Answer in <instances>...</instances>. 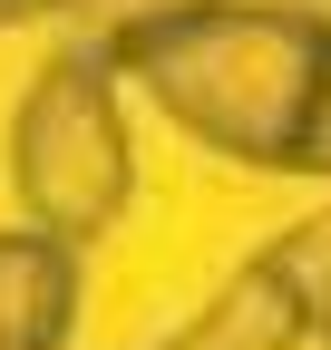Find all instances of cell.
<instances>
[{
	"label": "cell",
	"mask_w": 331,
	"mask_h": 350,
	"mask_svg": "<svg viewBox=\"0 0 331 350\" xmlns=\"http://www.w3.org/2000/svg\"><path fill=\"white\" fill-rule=\"evenodd\" d=\"M185 10H204V0H78V29H88V39H78V49H117V39H137V29H156V20H185Z\"/></svg>",
	"instance_id": "cell-4"
},
{
	"label": "cell",
	"mask_w": 331,
	"mask_h": 350,
	"mask_svg": "<svg viewBox=\"0 0 331 350\" xmlns=\"http://www.w3.org/2000/svg\"><path fill=\"white\" fill-rule=\"evenodd\" d=\"M78 0H10V20H68Z\"/></svg>",
	"instance_id": "cell-6"
},
{
	"label": "cell",
	"mask_w": 331,
	"mask_h": 350,
	"mask_svg": "<svg viewBox=\"0 0 331 350\" xmlns=\"http://www.w3.org/2000/svg\"><path fill=\"white\" fill-rule=\"evenodd\" d=\"M302 175H331V78H321V107H312V137H302Z\"/></svg>",
	"instance_id": "cell-5"
},
{
	"label": "cell",
	"mask_w": 331,
	"mask_h": 350,
	"mask_svg": "<svg viewBox=\"0 0 331 350\" xmlns=\"http://www.w3.org/2000/svg\"><path fill=\"white\" fill-rule=\"evenodd\" d=\"M10 195L39 234H59L88 253L137 195V156H127V117H117V68L98 49H59L39 59V78L10 107Z\"/></svg>",
	"instance_id": "cell-2"
},
{
	"label": "cell",
	"mask_w": 331,
	"mask_h": 350,
	"mask_svg": "<svg viewBox=\"0 0 331 350\" xmlns=\"http://www.w3.org/2000/svg\"><path fill=\"white\" fill-rule=\"evenodd\" d=\"M273 10H293V20H312V29L331 39V0H273Z\"/></svg>",
	"instance_id": "cell-7"
},
{
	"label": "cell",
	"mask_w": 331,
	"mask_h": 350,
	"mask_svg": "<svg viewBox=\"0 0 331 350\" xmlns=\"http://www.w3.org/2000/svg\"><path fill=\"white\" fill-rule=\"evenodd\" d=\"M0 20H10V0H0Z\"/></svg>",
	"instance_id": "cell-8"
},
{
	"label": "cell",
	"mask_w": 331,
	"mask_h": 350,
	"mask_svg": "<svg viewBox=\"0 0 331 350\" xmlns=\"http://www.w3.org/2000/svg\"><path fill=\"white\" fill-rule=\"evenodd\" d=\"M107 68L185 126L204 156L254 165V175H302V137L331 78V39L273 0H204L185 20H156L117 39Z\"/></svg>",
	"instance_id": "cell-1"
},
{
	"label": "cell",
	"mask_w": 331,
	"mask_h": 350,
	"mask_svg": "<svg viewBox=\"0 0 331 350\" xmlns=\"http://www.w3.org/2000/svg\"><path fill=\"white\" fill-rule=\"evenodd\" d=\"M78 282H88L78 243L10 224L0 234V350H59L78 321Z\"/></svg>",
	"instance_id": "cell-3"
}]
</instances>
